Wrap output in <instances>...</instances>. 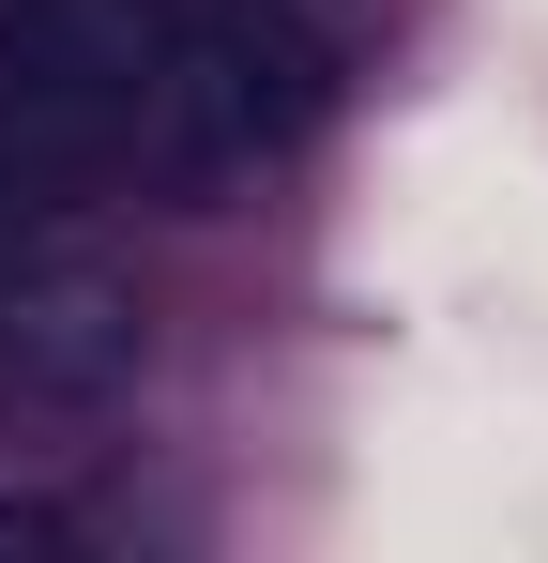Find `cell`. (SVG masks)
Wrapping results in <instances>:
<instances>
[{
    "mask_svg": "<svg viewBox=\"0 0 548 563\" xmlns=\"http://www.w3.org/2000/svg\"><path fill=\"white\" fill-rule=\"evenodd\" d=\"M320 107H336V15L320 0H198L168 46V92L138 122V184H168V198L244 184Z\"/></svg>",
    "mask_w": 548,
    "mask_h": 563,
    "instance_id": "6da1fadb",
    "label": "cell"
},
{
    "mask_svg": "<svg viewBox=\"0 0 548 563\" xmlns=\"http://www.w3.org/2000/svg\"><path fill=\"white\" fill-rule=\"evenodd\" d=\"M122 366H138V320H122L107 289H15V275H0V396H15V411L107 396Z\"/></svg>",
    "mask_w": 548,
    "mask_h": 563,
    "instance_id": "7a4b0ae2",
    "label": "cell"
},
{
    "mask_svg": "<svg viewBox=\"0 0 548 563\" xmlns=\"http://www.w3.org/2000/svg\"><path fill=\"white\" fill-rule=\"evenodd\" d=\"M46 549H77V518L31 503V487H0V563H46Z\"/></svg>",
    "mask_w": 548,
    "mask_h": 563,
    "instance_id": "3957f363",
    "label": "cell"
}]
</instances>
